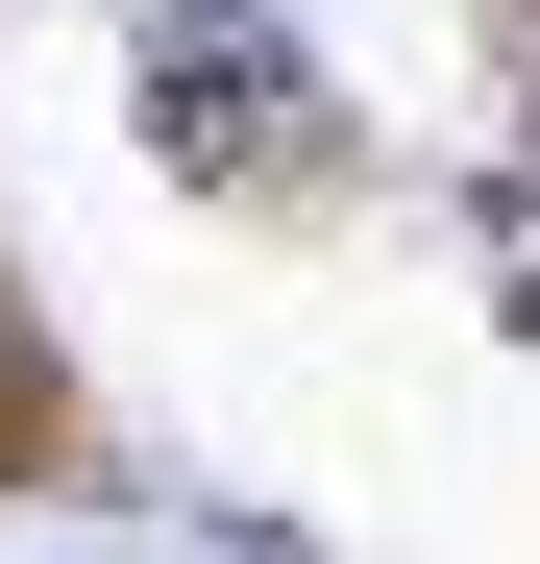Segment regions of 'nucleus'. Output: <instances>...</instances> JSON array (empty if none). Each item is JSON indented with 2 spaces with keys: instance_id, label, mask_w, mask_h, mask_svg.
I'll list each match as a JSON object with an SVG mask.
<instances>
[{
  "instance_id": "f257e3e1",
  "label": "nucleus",
  "mask_w": 540,
  "mask_h": 564,
  "mask_svg": "<svg viewBox=\"0 0 540 564\" xmlns=\"http://www.w3.org/2000/svg\"><path fill=\"white\" fill-rule=\"evenodd\" d=\"M25 466H74V393H50L25 344H0V491H25Z\"/></svg>"
}]
</instances>
